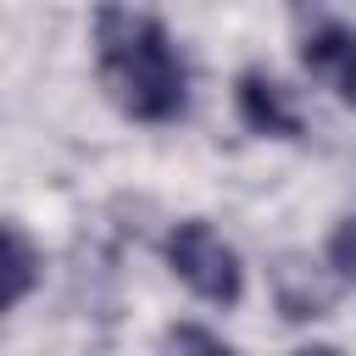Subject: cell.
Returning a JSON list of instances; mask_svg holds the SVG:
<instances>
[{
	"label": "cell",
	"mask_w": 356,
	"mask_h": 356,
	"mask_svg": "<svg viewBox=\"0 0 356 356\" xmlns=\"http://www.w3.org/2000/svg\"><path fill=\"white\" fill-rule=\"evenodd\" d=\"M167 261H172V273H178L200 300H211V306H234L239 289H245V273H239L234 245H228L211 222H200V217H189V222H178V228L167 234Z\"/></svg>",
	"instance_id": "obj_2"
},
{
	"label": "cell",
	"mask_w": 356,
	"mask_h": 356,
	"mask_svg": "<svg viewBox=\"0 0 356 356\" xmlns=\"http://www.w3.org/2000/svg\"><path fill=\"white\" fill-rule=\"evenodd\" d=\"M295 356H339L334 345H306V350H295Z\"/></svg>",
	"instance_id": "obj_9"
},
{
	"label": "cell",
	"mask_w": 356,
	"mask_h": 356,
	"mask_svg": "<svg viewBox=\"0 0 356 356\" xmlns=\"http://www.w3.org/2000/svg\"><path fill=\"white\" fill-rule=\"evenodd\" d=\"M167 350L172 356H234L211 328H200V323H178L172 334H167Z\"/></svg>",
	"instance_id": "obj_7"
},
{
	"label": "cell",
	"mask_w": 356,
	"mask_h": 356,
	"mask_svg": "<svg viewBox=\"0 0 356 356\" xmlns=\"http://www.w3.org/2000/svg\"><path fill=\"white\" fill-rule=\"evenodd\" d=\"M6 250H11V306L33 289V273H39V256H33V245H28V234L17 228V222H6Z\"/></svg>",
	"instance_id": "obj_6"
},
{
	"label": "cell",
	"mask_w": 356,
	"mask_h": 356,
	"mask_svg": "<svg viewBox=\"0 0 356 356\" xmlns=\"http://www.w3.org/2000/svg\"><path fill=\"white\" fill-rule=\"evenodd\" d=\"M234 106H239V122H245L250 134H273V139H300V111L289 106L284 83H278V78H267L261 67L239 72Z\"/></svg>",
	"instance_id": "obj_4"
},
{
	"label": "cell",
	"mask_w": 356,
	"mask_h": 356,
	"mask_svg": "<svg viewBox=\"0 0 356 356\" xmlns=\"http://www.w3.org/2000/svg\"><path fill=\"white\" fill-rule=\"evenodd\" d=\"M273 300L289 323H306V317H323L334 306V284L306 256H278L273 261Z\"/></svg>",
	"instance_id": "obj_5"
},
{
	"label": "cell",
	"mask_w": 356,
	"mask_h": 356,
	"mask_svg": "<svg viewBox=\"0 0 356 356\" xmlns=\"http://www.w3.org/2000/svg\"><path fill=\"white\" fill-rule=\"evenodd\" d=\"M300 67L312 78H323L345 106H356V28L350 22H312V33L300 39Z\"/></svg>",
	"instance_id": "obj_3"
},
{
	"label": "cell",
	"mask_w": 356,
	"mask_h": 356,
	"mask_svg": "<svg viewBox=\"0 0 356 356\" xmlns=\"http://www.w3.org/2000/svg\"><path fill=\"white\" fill-rule=\"evenodd\" d=\"M328 261L339 267V278H350V284H356V211L334 228V239H328Z\"/></svg>",
	"instance_id": "obj_8"
},
{
	"label": "cell",
	"mask_w": 356,
	"mask_h": 356,
	"mask_svg": "<svg viewBox=\"0 0 356 356\" xmlns=\"http://www.w3.org/2000/svg\"><path fill=\"white\" fill-rule=\"evenodd\" d=\"M95 61L106 95L134 122H172L189 100V72L172 50V33L150 11L128 6L95 11Z\"/></svg>",
	"instance_id": "obj_1"
}]
</instances>
